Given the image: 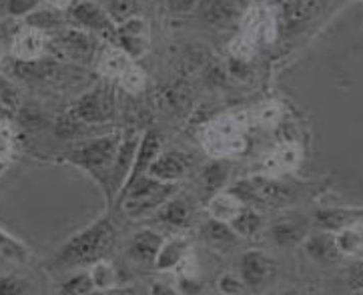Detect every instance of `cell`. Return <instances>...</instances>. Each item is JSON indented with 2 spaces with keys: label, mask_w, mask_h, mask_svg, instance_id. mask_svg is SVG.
Masks as SVG:
<instances>
[{
  "label": "cell",
  "mask_w": 363,
  "mask_h": 295,
  "mask_svg": "<svg viewBox=\"0 0 363 295\" xmlns=\"http://www.w3.org/2000/svg\"><path fill=\"white\" fill-rule=\"evenodd\" d=\"M203 147L213 157L243 153L247 147L243 125L237 118H219L203 129Z\"/></svg>",
  "instance_id": "cell-7"
},
{
  "label": "cell",
  "mask_w": 363,
  "mask_h": 295,
  "mask_svg": "<svg viewBox=\"0 0 363 295\" xmlns=\"http://www.w3.org/2000/svg\"><path fill=\"white\" fill-rule=\"evenodd\" d=\"M169 6L175 12H189L197 6V0H169Z\"/></svg>",
  "instance_id": "cell-38"
},
{
  "label": "cell",
  "mask_w": 363,
  "mask_h": 295,
  "mask_svg": "<svg viewBox=\"0 0 363 295\" xmlns=\"http://www.w3.org/2000/svg\"><path fill=\"white\" fill-rule=\"evenodd\" d=\"M163 243L164 239L159 233H155L151 229H145L130 239L127 255L143 267H155V261H157V255L163 247Z\"/></svg>",
  "instance_id": "cell-12"
},
{
  "label": "cell",
  "mask_w": 363,
  "mask_h": 295,
  "mask_svg": "<svg viewBox=\"0 0 363 295\" xmlns=\"http://www.w3.org/2000/svg\"><path fill=\"white\" fill-rule=\"evenodd\" d=\"M6 135H9V127L4 125V121H0V139L6 137Z\"/></svg>",
  "instance_id": "cell-39"
},
{
  "label": "cell",
  "mask_w": 363,
  "mask_h": 295,
  "mask_svg": "<svg viewBox=\"0 0 363 295\" xmlns=\"http://www.w3.org/2000/svg\"><path fill=\"white\" fill-rule=\"evenodd\" d=\"M167 223L173 225H187L191 221V205L187 199L181 197H171L163 205V213H161Z\"/></svg>",
  "instance_id": "cell-26"
},
{
  "label": "cell",
  "mask_w": 363,
  "mask_h": 295,
  "mask_svg": "<svg viewBox=\"0 0 363 295\" xmlns=\"http://www.w3.org/2000/svg\"><path fill=\"white\" fill-rule=\"evenodd\" d=\"M311 233V223L303 217H287L279 219L271 225L269 235L275 245L279 247H293L303 243L307 235Z\"/></svg>",
  "instance_id": "cell-11"
},
{
  "label": "cell",
  "mask_w": 363,
  "mask_h": 295,
  "mask_svg": "<svg viewBox=\"0 0 363 295\" xmlns=\"http://www.w3.org/2000/svg\"><path fill=\"white\" fill-rule=\"evenodd\" d=\"M0 103L12 111L21 105V91L14 87V83H11L9 79H2V77H0Z\"/></svg>",
  "instance_id": "cell-34"
},
{
  "label": "cell",
  "mask_w": 363,
  "mask_h": 295,
  "mask_svg": "<svg viewBox=\"0 0 363 295\" xmlns=\"http://www.w3.org/2000/svg\"><path fill=\"white\" fill-rule=\"evenodd\" d=\"M11 52L16 60L40 59L47 55V35L23 23V28L12 38Z\"/></svg>",
  "instance_id": "cell-9"
},
{
  "label": "cell",
  "mask_w": 363,
  "mask_h": 295,
  "mask_svg": "<svg viewBox=\"0 0 363 295\" xmlns=\"http://www.w3.org/2000/svg\"><path fill=\"white\" fill-rule=\"evenodd\" d=\"M219 287H221V291H225V294H241L245 284L237 282L231 275H225V277H221V282H219Z\"/></svg>",
  "instance_id": "cell-37"
},
{
  "label": "cell",
  "mask_w": 363,
  "mask_h": 295,
  "mask_svg": "<svg viewBox=\"0 0 363 295\" xmlns=\"http://www.w3.org/2000/svg\"><path fill=\"white\" fill-rule=\"evenodd\" d=\"M69 23L79 26L82 30H89L99 38H103L111 45H117V24L111 21L101 2L94 0H71L65 9Z\"/></svg>",
  "instance_id": "cell-5"
},
{
  "label": "cell",
  "mask_w": 363,
  "mask_h": 295,
  "mask_svg": "<svg viewBox=\"0 0 363 295\" xmlns=\"http://www.w3.org/2000/svg\"><path fill=\"white\" fill-rule=\"evenodd\" d=\"M94 65L105 79H117L118 81V77L130 67V59L129 55L117 45H103Z\"/></svg>",
  "instance_id": "cell-16"
},
{
  "label": "cell",
  "mask_w": 363,
  "mask_h": 295,
  "mask_svg": "<svg viewBox=\"0 0 363 295\" xmlns=\"http://www.w3.org/2000/svg\"><path fill=\"white\" fill-rule=\"evenodd\" d=\"M101 4L117 26L139 14V0H101Z\"/></svg>",
  "instance_id": "cell-25"
},
{
  "label": "cell",
  "mask_w": 363,
  "mask_h": 295,
  "mask_svg": "<svg viewBox=\"0 0 363 295\" xmlns=\"http://www.w3.org/2000/svg\"><path fill=\"white\" fill-rule=\"evenodd\" d=\"M101 48H103V38L72 24L52 35H47V55L79 67L94 65Z\"/></svg>",
  "instance_id": "cell-4"
},
{
  "label": "cell",
  "mask_w": 363,
  "mask_h": 295,
  "mask_svg": "<svg viewBox=\"0 0 363 295\" xmlns=\"http://www.w3.org/2000/svg\"><path fill=\"white\" fill-rule=\"evenodd\" d=\"M203 181L209 189H219L223 183L227 181V167L221 161H215L203 171Z\"/></svg>",
  "instance_id": "cell-32"
},
{
  "label": "cell",
  "mask_w": 363,
  "mask_h": 295,
  "mask_svg": "<svg viewBox=\"0 0 363 295\" xmlns=\"http://www.w3.org/2000/svg\"><path fill=\"white\" fill-rule=\"evenodd\" d=\"M363 221V211H355V209H319L313 215V223L317 229L323 231H341L350 225H355Z\"/></svg>",
  "instance_id": "cell-19"
},
{
  "label": "cell",
  "mask_w": 363,
  "mask_h": 295,
  "mask_svg": "<svg viewBox=\"0 0 363 295\" xmlns=\"http://www.w3.org/2000/svg\"><path fill=\"white\" fill-rule=\"evenodd\" d=\"M161 153V137L151 130V133H145L141 137V143H139V147H137V153H135V161H133V167H130V173L127 181H125V185H130V183H135L137 179H141L143 175H147L149 173V169H151L152 161L159 157ZM123 185V187H125Z\"/></svg>",
  "instance_id": "cell-15"
},
{
  "label": "cell",
  "mask_w": 363,
  "mask_h": 295,
  "mask_svg": "<svg viewBox=\"0 0 363 295\" xmlns=\"http://www.w3.org/2000/svg\"><path fill=\"white\" fill-rule=\"evenodd\" d=\"M118 83H121L123 91H127L130 95H137L145 89V74L139 67L130 65L129 69L118 77Z\"/></svg>",
  "instance_id": "cell-30"
},
{
  "label": "cell",
  "mask_w": 363,
  "mask_h": 295,
  "mask_svg": "<svg viewBox=\"0 0 363 295\" xmlns=\"http://www.w3.org/2000/svg\"><path fill=\"white\" fill-rule=\"evenodd\" d=\"M239 272L243 277V284L249 287H261L267 279L273 277L275 273V261L269 255L261 253V251H249L241 257L239 263Z\"/></svg>",
  "instance_id": "cell-10"
},
{
  "label": "cell",
  "mask_w": 363,
  "mask_h": 295,
  "mask_svg": "<svg viewBox=\"0 0 363 295\" xmlns=\"http://www.w3.org/2000/svg\"><path fill=\"white\" fill-rule=\"evenodd\" d=\"M91 277H93L94 289H101V291H106V289L115 287L118 282V273L105 260L96 261L93 267H91Z\"/></svg>",
  "instance_id": "cell-29"
},
{
  "label": "cell",
  "mask_w": 363,
  "mask_h": 295,
  "mask_svg": "<svg viewBox=\"0 0 363 295\" xmlns=\"http://www.w3.org/2000/svg\"><path fill=\"white\" fill-rule=\"evenodd\" d=\"M347 284H350V287L355 289V291H357V289L363 291V261H359V263H355V265L350 267Z\"/></svg>",
  "instance_id": "cell-36"
},
{
  "label": "cell",
  "mask_w": 363,
  "mask_h": 295,
  "mask_svg": "<svg viewBox=\"0 0 363 295\" xmlns=\"http://www.w3.org/2000/svg\"><path fill=\"white\" fill-rule=\"evenodd\" d=\"M189 169H191L189 155L181 153V151H167V153H159V157L152 161L149 175L161 179V181L175 183L187 175Z\"/></svg>",
  "instance_id": "cell-14"
},
{
  "label": "cell",
  "mask_w": 363,
  "mask_h": 295,
  "mask_svg": "<svg viewBox=\"0 0 363 295\" xmlns=\"http://www.w3.org/2000/svg\"><path fill=\"white\" fill-rule=\"evenodd\" d=\"M23 23L26 26H33L36 30L45 33V35H52V33H57V30L71 24L65 9H60L57 4H48V2H43L30 14H26Z\"/></svg>",
  "instance_id": "cell-13"
},
{
  "label": "cell",
  "mask_w": 363,
  "mask_h": 295,
  "mask_svg": "<svg viewBox=\"0 0 363 295\" xmlns=\"http://www.w3.org/2000/svg\"><path fill=\"white\" fill-rule=\"evenodd\" d=\"M229 225L239 237H255L263 227V217L255 207H241V211L235 215Z\"/></svg>",
  "instance_id": "cell-22"
},
{
  "label": "cell",
  "mask_w": 363,
  "mask_h": 295,
  "mask_svg": "<svg viewBox=\"0 0 363 295\" xmlns=\"http://www.w3.org/2000/svg\"><path fill=\"white\" fill-rule=\"evenodd\" d=\"M6 167H9V161H6V159H2V157H0V173H2V171H4V169H6Z\"/></svg>",
  "instance_id": "cell-40"
},
{
  "label": "cell",
  "mask_w": 363,
  "mask_h": 295,
  "mask_svg": "<svg viewBox=\"0 0 363 295\" xmlns=\"http://www.w3.org/2000/svg\"><path fill=\"white\" fill-rule=\"evenodd\" d=\"M69 115L84 125H103L115 115V89L108 83L96 84L74 101Z\"/></svg>",
  "instance_id": "cell-6"
},
{
  "label": "cell",
  "mask_w": 363,
  "mask_h": 295,
  "mask_svg": "<svg viewBox=\"0 0 363 295\" xmlns=\"http://www.w3.org/2000/svg\"><path fill=\"white\" fill-rule=\"evenodd\" d=\"M43 2H47V0H9V4H6L9 16L11 18H24L26 14H30Z\"/></svg>",
  "instance_id": "cell-35"
},
{
  "label": "cell",
  "mask_w": 363,
  "mask_h": 295,
  "mask_svg": "<svg viewBox=\"0 0 363 295\" xmlns=\"http://www.w3.org/2000/svg\"><path fill=\"white\" fill-rule=\"evenodd\" d=\"M115 239H117V227L113 219L108 215L101 217L86 229L72 235L55 253V257L48 263V269L50 273L65 275V273L93 267L96 261L105 260L106 253L115 245Z\"/></svg>",
  "instance_id": "cell-1"
},
{
  "label": "cell",
  "mask_w": 363,
  "mask_h": 295,
  "mask_svg": "<svg viewBox=\"0 0 363 295\" xmlns=\"http://www.w3.org/2000/svg\"><path fill=\"white\" fill-rule=\"evenodd\" d=\"M335 241H337V247H340L341 253L363 257V221L337 231Z\"/></svg>",
  "instance_id": "cell-23"
},
{
  "label": "cell",
  "mask_w": 363,
  "mask_h": 295,
  "mask_svg": "<svg viewBox=\"0 0 363 295\" xmlns=\"http://www.w3.org/2000/svg\"><path fill=\"white\" fill-rule=\"evenodd\" d=\"M185 255H187V243L185 241H179V239L177 241H167V243H163L159 255H157L155 267L157 269H175Z\"/></svg>",
  "instance_id": "cell-24"
},
{
  "label": "cell",
  "mask_w": 363,
  "mask_h": 295,
  "mask_svg": "<svg viewBox=\"0 0 363 295\" xmlns=\"http://www.w3.org/2000/svg\"><path fill=\"white\" fill-rule=\"evenodd\" d=\"M94 284L91 272L86 269H79V272L71 273L62 284H60V294H72V295H84L93 294Z\"/></svg>",
  "instance_id": "cell-28"
},
{
  "label": "cell",
  "mask_w": 363,
  "mask_h": 295,
  "mask_svg": "<svg viewBox=\"0 0 363 295\" xmlns=\"http://www.w3.org/2000/svg\"><path fill=\"white\" fill-rule=\"evenodd\" d=\"M201 16L207 21V23H225L229 18H233L235 9L229 0H205L201 4Z\"/></svg>",
  "instance_id": "cell-27"
},
{
  "label": "cell",
  "mask_w": 363,
  "mask_h": 295,
  "mask_svg": "<svg viewBox=\"0 0 363 295\" xmlns=\"http://www.w3.org/2000/svg\"><path fill=\"white\" fill-rule=\"evenodd\" d=\"M307 253L313 257L319 263H335L340 261V257L343 255L337 247V241H335V235H331V231H323L319 229V233L315 235H307V239L303 241Z\"/></svg>",
  "instance_id": "cell-18"
},
{
  "label": "cell",
  "mask_w": 363,
  "mask_h": 295,
  "mask_svg": "<svg viewBox=\"0 0 363 295\" xmlns=\"http://www.w3.org/2000/svg\"><path fill=\"white\" fill-rule=\"evenodd\" d=\"M175 183L161 181L147 173L135 183L125 185L117 195L115 205L127 213L130 219H139L155 211L157 207H163L164 203L175 195Z\"/></svg>",
  "instance_id": "cell-3"
},
{
  "label": "cell",
  "mask_w": 363,
  "mask_h": 295,
  "mask_svg": "<svg viewBox=\"0 0 363 295\" xmlns=\"http://www.w3.org/2000/svg\"><path fill=\"white\" fill-rule=\"evenodd\" d=\"M237 233L233 231V227L225 221H219V219H213L207 221L205 227H203V239L207 243H211L213 247H229L237 241Z\"/></svg>",
  "instance_id": "cell-21"
},
{
  "label": "cell",
  "mask_w": 363,
  "mask_h": 295,
  "mask_svg": "<svg viewBox=\"0 0 363 295\" xmlns=\"http://www.w3.org/2000/svg\"><path fill=\"white\" fill-rule=\"evenodd\" d=\"M315 0H289V4L285 6V14L289 21H305L315 12Z\"/></svg>",
  "instance_id": "cell-31"
},
{
  "label": "cell",
  "mask_w": 363,
  "mask_h": 295,
  "mask_svg": "<svg viewBox=\"0 0 363 295\" xmlns=\"http://www.w3.org/2000/svg\"><path fill=\"white\" fill-rule=\"evenodd\" d=\"M123 141L121 133H99L91 135L79 141H71V147H67L59 159L62 163L79 167L91 179H94L101 189H105L108 173L113 169V163L117 159L118 147Z\"/></svg>",
  "instance_id": "cell-2"
},
{
  "label": "cell",
  "mask_w": 363,
  "mask_h": 295,
  "mask_svg": "<svg viewBox=\"0 0 363 295\" xmlns=\"http://www.w3.org/2000/svg\"><path fill=\"white\" fill-rule=\"evenodd\" d=\"M241 207H243V203L239 201V197H235L231 191L229 193H217L209 201V213H211L213 219H219L225 223H229L235 215L241 211Z\"/></svg>",
  "instance_id": "cell-20"
},
{
  "label": "cell",
  "mask_w": 363,
  "mask_h": 295,
  "mask_svg": "<svg viewBox=\"0 0 363 295\" xmlns=\"http://www.w3.org/2000/svg\"><path fill=\"white\" fill-rule=\"evenodd\" d=\"M301 161V151L297 145L291 143H285L281 147H277L273 153H269L263 163H261V171L267 173V175H279V173H287L295 167L299 165Z\"/></svg>",
  "instance_id": "cell-17"
},
{
  "label": "cell",
  "mask_w": 363,
  "mask_h": 295,
  "mask_svg": "<svg viewBox=\"0 0 363 295\" xmlns=\"http://www.w3.org/2000/svg\"><path fill=\"white\" fill-rule=\"evenodd\" d=\"M243 33H245L255 45H267L273 43L277 36V18L265 4H253L245 12L243 18Z\"/></svg>",
  "instance_id": "cell-8"
},
{
  "label": "cell",
  "mask_w": 363,
  "mask_h": 295,
  "mask_svg": "<svg viewBox=\"0 0 363 295\" xmlns=\"http://www.w3.org/2000/svg\"><path fill=\"white\" fill-rule=\"evenodd\" d=\"M30 285L16 275H0V295H21L28 294Z\"/></svg>",
  "instance_id": "cell-33"
}]
</instances>
